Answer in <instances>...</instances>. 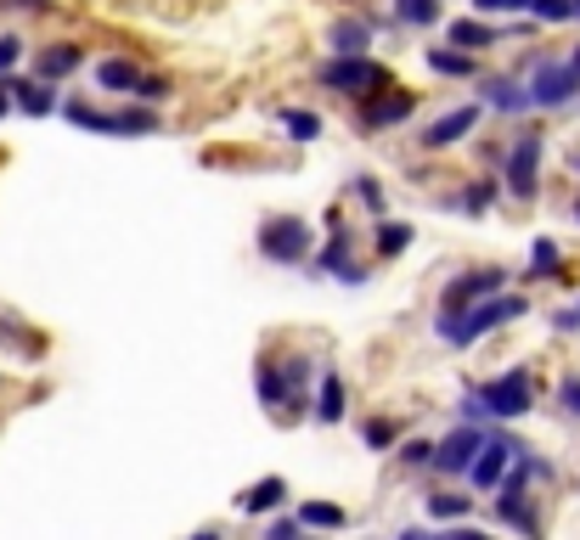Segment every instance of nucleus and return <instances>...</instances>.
<instances>
[{
	"mask_svg": "<svg viewBox=\"0 0 580 540\" xmlns=\"http://www.w3.org/2000/svg\"><path fill=\"white\" fill-rule=\"evenodd\" d=\"M513 316H530V304L519 293H484L473 299L468 310H440L434 316V332L451 343V349H473L479 338H490L496 327H508Z\"/></svg>",
	"mask_w": 580,
	"mask_h": 540,
	"instance_id": "1",
	"label": "nucleus"
},
{
	"mask_svg": "<svg viewBox=\"0 0 580 540\" xmlns=\"http://www.w3.org/2000/svg\"><path fill=\"white\" fill-rule=\"evenodd\" d=\"M530 406H536V383H530L524 367H513V372H502V378H490V383H479V389L462 394V417L519 422V417H530Z\"/></svg>",
	"mask_w": 580,
	"mask_h": 540,
	"instance_id": "2",
	"label": "nucleus"
},
{
	"mask_svg": "<svg viewBox=\"0 0 580 540\" xmlns=\"http://www.w3.org/2000/svg\"><path fill=\"white\" fill-rule=\"evenodd\" d=\"M316 79H321L327 90H339V97H356V102H361V97H372V90L389 84V68L372 62L367 51H361V57H339V51H333V62H321Z\"/></svg>",
	"mask_w": 580,
	"mask_h": 540,
	"instance_id": "3",
	"label": "nucleus"
},
{
	"mask_svg": "<svg viewBox=\"0 0 580 540\" xmlns=\"http://www.w3.org/2000/svg\"><path fill=\"white\" fill-rule=\"evenodd\" d=\"M62 119L73 130H91V136H152L158 130V113L152 108H119V113H97L91 102H68Z\"/></svg>",
	"mask_w": 580,
	"mask_h": 540,
	"instance_id": "4",
	"label": "nucleus"
},
{
	"mask_svg": "<svg viewBox=\"0 0 580 540\" xmlns=\"http://www.w3.org/2000/svg\"><path fill=\"white\" fill-rule=\"evenodd\" d=\"M260 253H266L271 264H304V259H310V226L293 220V214L266 220V226H260Z\"/></svg>",
	"mask_w": 580,
	"mask_h": 540,
	"instance_id": "5",
	"label": "nucleus"
},
{
	"mask_svg": "<svg viewBox=\"0 0 580 540\" xmlns=\"http://www.w3.org/2000/svg\"><path fill=\"white\" fill-rule=\"evenodd\" d=\"M541 152H547V141H541V130H524L519 141H513V152H508V192H519L524 203L536 198V187H541Z\"/></svg>",
	"mask_w": 580,
	"mask_h": 540,
	"instance_id": "6",
	"label": "nucleus"
},
{
	"mask_svg": "<svg viewBox=\"0 0 580 540\" xmlns=\"http://www.w3.org/2000/svg\"><path fill=\"white\" fill-rule=\"evenodd\" d=\"M411 113H418V97H411V90H372V97H361V130L367 136H378V130H389V124H406Z\"/></svg>",
	"mask_w": 580,
	"mask_h": 540,
	"instance_id": "7",
	"label": "nucleus"
},
{
	"mask_svg": "<svg viewBox=\"0 0 580 540\" xmlns=\"http://www.w3.org/2000/svg\"><path fill=\"white\" fill-rule=\"evenodd\" d=\"M524 90H530V108H547V113H552V108H563L574 90H580V79H574L563 62H547V57H541V62L530 68Z\"/></svg>",
	"mask_w": 580,
	"mask_h": 540,
	"instance_id": "8",
	"label": "nucleus"
},
{
	"mask_svg": "<svg viewBox=\"0 0 580 540\" xmlns=\"http://www.w3.org/2000/svg\"><path fill=\"white\" fill-rule=\"evenodd\" d=\"M513 439L508 433H484L479 439V450H473V462H468V479H473V490H496L502 484V473H508V462H513Z\"/></svg>",
	"mask_w": 580,
	"mask_h": 540,
	"instance_id": "9",
	"label": "nucleus"
},
{
	"mask_svg": "<svg viewBox=\"0 0 580 540\" xmlns=\"http://www.w3.org/2000/svg\"><path fill=\"white\" fill-rule=\"evenodd\" d=\"M479 439H484V428H479L473 417H468L462 428H451V433H446V439H440V444L429 450V462H434V473H446V479H451V473H468V462H473V450H479Z\"/></svg>",
	"mask_w": 580,
	"mask_h": 540,
	"instance_id": "10",
	"label": "nucleus"
},
{
	"mask_svg": "<svg viewBox=\"0 0 580 540\" xmlns=\"http://www.w3.org/2000/svg\"><path fill=\"white\" fill-rule=\"evenodd\" d=\"M502 282H508V270H462V277L440 293V310H468L484 293H502Z\"/></svg>",
	"mask_w": 580,
	"mask_h": 540,
	"instance_id": "11",
	"label": "nucleus"
},
{
	"mask_svg": "<svg viewBox=\"0 0 580 540\" xmlns=\"http://www.w3.org/2000/svg\"><path fill=\"white\" fill-rule=\"evenodd\" d=\"M473 130H479V108H451V113H440V119H434L418 141L434 152V147H457V141H462V136H473Z\"/></svg>",
	"mask_w": 580,
	"mask_h": 540,
	"instance_id": "12",
	"label": "nucleus"
},
{
	"mask_svg": "<svg viewBox=\"0 0 580 540\" xmlns=\"http://www.w3.org/2000/svg\"><path fill=\"white\" fill-rule=\"evenodd\" d=\"M479 108H496V113H524L530 108V90L519 79H479Z\"/></svg>",
	"mask_w": 580,
	"mask_h": 540,
	"instance_id": "13",
	"label": "nucleus"
},
{
	"mask_svg": "<svg viewBox=\"0 0 580 540\" xmlns=\"http://www.w3.org/2000/svg\"><path fill=\"white\" fill-rule=\"evenodd\" d=\"M288 501V479L282 473H271V479H260V484H248L242 496H237V512H248V518H260V512H271V507H282Z\"/></svg>",
	"mask_w": 580,
	"mask_h": 540,
	"instance_id": "14",
	"label": "nucleus"
},
{
	"mask_svg": "<svg viewBox=\"0 0 580 540\" xmlns=\"http://www.w3.org/2000/svg\"><path fill=\"white\" fill-rule=\"evenodd\" d=\"M7 97L29 113V119H46V113H57V90H51V79H40V84H23V79H7Z\"/></svg>",
	"mask_w": 580,
	"mask_h": 540,
	"instance_id": "15",
	"label": "nucleus"
},
{
	"mask_svg": "<svg viewBox=\"0 0 580 540\" xmlns=\"http://www.w3.org/2000/svg\"><path fill=\"white\" fill-rule=\"evenodd\" d=\"M79 62H86V51H79V46H46L34 57V73L40 79H68V73H79Z\"/></svg>",
	"mask_w": 580,
	"mask_h": 540,
	"instance_id": "16",
	"label": "nucleus"
},
{
	"mask_svg": "<svg viewBox=\"0 0 580 540\" xmlns=\"http://www.w3.org/2000/svg\"><path fill=\"white\" fill-rule=\"evenodd\" d=\"M327 40H333L339 57H361L367 40H372V23H361V18H339L333 29H327Z\"/></svg>",
	"mask_w": 580,
	"mask_h": 540,
	"instance_id": "17",
	"label": "nucleus"
},
{
	"mask_svg": "<svg viewBox=\"0 0 580 540\" xmlns=\"http://www.w3.org/2000/svg\"><path fill=\"white\" fill-rule=\"evenodd\" d=\"M446 40H451L457 51H484V46H496V29H490L484 18H462V23L446 29Z\"/></svg>",
	"mask_w": 580,
	"mask_h": 540,
	"instance_id": "18",
	"label": "nucleus"
},
{
	"mask_svg": "<svg viewBox=\"0 0 580 540\" xmlns=\"http://www.w3.org/2000/svg\"><path fill=\"white\" fill-rule=\"evenodd\" d=\"M299 529H350V512L333 501H304L299 507Z\"/></svg>",
	"mask_w": 580,
	"mask_h": 540,
	"instance_id": "19",
	"label": "nucleus"
},
{
	"mask_svg": "<svg viewBox=\"0 0 580 540\" xmlns=\"http://www.w3.org/2000/svg\"><path fill=\"white\" fill-rule=\"evenodd\" d=\"M429 68L440 79H468L473 73V51H457V46H429Z\"/></svg>",
	"mask_w": 580,
	"mask_h": 540,
	"instance_id": "20",
	"label": "nucleus"
},
{
	"mask_svg": "<svg viewBox=\"0 0 580 540\" xmlns=\"http://www.w3.org/2000/svg\"><path fill=\"white\" fill-rule=\"evenodd\" d=\"M136 79H141V68H136V62H124V57L97 62V84H102V90H113V97H119V90H136Z\"/></svg>",
	"mask_w": 580,
	"mask_h": 540,
	"instance_id": "21",
	"label": "nucleus"
},
{
	"mask_svg": "<svg viewBox=\"0 0 580 540\" xmlns=\"http://www.w3.org/2000/svg\"><path fill=\"white\" fill-rule=\"evenodd\" d=\"M316 417H321V422H339V417H344V378H339V372H327V378H321Z\"/></svg>",
	"mask_w": 580,
	"mask_h": 540,
	"instance_id": "22",
	"label": "nucleus"
},
{
	"mask_svg": "<svg viewBox=\"0 0 580 540\" xmlns=\"http://www.w3.org/2000/svg\"><path fill=\"white\" fill-rule=\"evenodd\" d=\"M394 18L411 29H434L440 23V0H394Z\"/></svg>",
	"mask_w": 580,
	"mask_h": 540,
	"instance_id": "23",
	"label": "nucleus"
},
{
	"mask_svg": "<svg viewBox=\"0 0 580 540\" xmlns=\"http://www.w3.org/2000/svg\"><path fill=\"white\" fill-rule=\"evenodd\" d=\"M468 507H473V501H468V496H451V490H434V496H429V518H434V523H462Z\"/></svg>",
	"mask_w": 580,
	"mask_h": 540,
	"instance_id": "24",
	"label": "nucleus"
},
{
	"mask_svg": "<svg viewBox=\"0 0 580 540\" xmlns=\"http://www.w3.org/2000/svg\"><path fill=\"white\" fill-rule=\"evenodd\" d=\"M558 270H563L558 242L552 237H536V248H530V277H558Z\"/></svg>",
	"mask_w": 580,
	"mask_h": 540,
	"instance_id": "25",
	"label": "nucleus"
},
{
	"mask_svg": "<svg viewBox=\"0 0 580 540\" xmlns=\"http://www.w3.org/2000/svg\"><path fill=\"white\" fill-rule=\"evenodd\" d=\"M254 383H260V400H266V406H288V383L277 378L271 360H254Z\"/></svg>",
	"mask_w": 580,
	"mask_h": 540,
	"instance_id": "26",
	"label": "nucleus"
},
{
	"mask_svg": "<svg viewBox=\"0 0 580 540\" xmlns=\"http://www.w3.org/2000/svg\"><path fill=\"white\" fill-rule=\"evenodd\" d=\"M282 130H288L293 141H316V136H321V119H316L310 108H282Z\"/></svg>",
	"mask_w": 580,
	"mask_h": 540,
	"instance_id": "27",
	"label": "nucleus"
},
{
	"mask_svg": "<svg viewBox=\"0 0 580 540\" xmlns=\"http://www.w3.org/2000/svg\"><path fill=\"white\" fill-rule=\"evenodd\" d=\"M406 248H411V226H406V220H389V226L378 231V253L394 259V253H406Z\"/></svg>",
	"mask_w": 580,
	"mask_h": 540,
	"instance_id": "28",
	"label": "nucleus"
},
{
	"mask_svg": "<svg viewBox=\"0 0 580 540\" xmlns=\"http://www.w3.org/2000/svg\"><path fill=\"white\" fill-rule=\"evenodd\" d=\"M361 439H367V450H389V444H400V422H389V417H372V422L361 428Z\"/></svg>",
	"mask_w": 580,
	"mask_h": 540,
	"instance_id": "29",
	"label": "nucleus"
},
{
	"mask_svg": "<svg viewBox=\"0 0 580 540\" xmlns=\"http://www.w3.org/2000/svg\"><path fill=\"white\" fill-rule=\"evenodd\" d=\"M490 203H496V180H479V187H468V192H462V203H457V209H462V214H484Z\"/></svg>",
	"mask_w": 580,
	"mask_h": 540,
	"instance_id": "30",
	"label": "nucleus"
},
{
	"mask_svg": "<svg viewBox=\"0 0 580 540\" xmlns=\"http://www.w3.org/2000/svg\"><path fill=\"white\" fill-rule=\"evenodd\" d=\"M524 12L536 23H569V0H524Z\"/></svg>",
	"mask_w": 580,
	"mask_h": 540,
	"instance_id": "31",
	"label": "nucleus"
},
{
	"mask_svg": "<svg viewBox=\"0 0 580 540\" xmlns=\"http://www.w3.org/2000/svg\"><path fill=\"white\" fill-rule=\"evenodd\" d=\"M344 259H350V231H339V237H333V242H327V248H321V259H316V264H321V270H327V277H333V270H339V264H344Z\"/></svg>",
	"mask_w": 580,
	"mask_h": 540,
	"instance_id": "32",
	"label": "nucleus"
},
{
	"mask_svg": "<svg viewBox=\"0 0 580 540\" xmlns=\"http://www.w3.org/2000/svg\"><path fill=\"white\" fill-rule=\"evenodd\" d=\"M136 97H141V102H163V97H170V79L141 73V79H136Z\"/></svg>",
	"mask_w": 580,
	"mask_h": 540,
	"instance_id": "33",
	"label": "nucleus"
},
{
	"mask_svg": "<svg viewBox=\"0 0 580 540\" xmlns=\"http://www.w3.org/2000/svg\"><path fill=\"white\" fill-rule=\"evenodd\" d=\"M18 57H23V40L18 34H0V73H12Z\"/></svg>",
	"mask_w": 580,
	"mask_h": 540,
	"instance_id": "34",
	"label": "nucleus"
},
{
	"mask_svg": "<svg viewBox=\"0 0 580 540\" xmlns=\"http://www.w3.org/2000/svg\"><path fill=\"white\" fill-rule=\"evenodd\" d=\"M558 406H563L569 417H580V378H563V383H558Z\"/></svg>",
	"mask_w": 580,
	"mask_h": 540,
	"instance_id": "35",
	"label": "nucleus"
},
{
	"mask_svg": "<svg viewBox=\"0 0 580 540\" xmlns=\"http://www.w3.org/2000/svg\"><path fill=\"white\" fill-rule=\"evenodd\" d=\"M479 18H496V12H524V0H473Z\"/></svg>",
	"mask_w": 580,
	"mask_h": 540,
	"instance_id": "36",
	"label": "nucleus"
},
{
	"mask_svg": "<svg viewBox=\"0 0 580 540\" xmlns=\"http://www.w3.org/2000/svg\"><path fill=\"white\" fill-rule=\"evenodd\" d=\"M429 450H434L429 439H411V444L400 450V462H406V468H423V462H429Z\"/></svg>",
	"mask_w": 580,
	"mask_h": 540,
	"instance_id": "37",
	"label": "nucleus"
},
{
	"mask_svg": "<svg viewBox=\"0 0 580 540\" xmlns=\"http://www.w3.org/2000/svg\"><path fill=\"white\" fill-rule=\"evenodd\" d=\"M552 327H558V332H580V299H574V304H563V310L552 316Z\"/></svg>",
	"mask_w": 580,
	"mask_h": 540,
	"instance_id": "38",
	"label": "nucleus"
},
{
	"mask_svg": "<svg viewBox=\"0 0 580 540\" xmlns=\"http://www.w3.org/2000/svg\"><path fill=\"white\" fill-rule=\"evenodd\" d=\"M304 378H310V360H288V389L304 394Z\"/></svg>",
	"mask_w": 580,
	"mask_h": 540,
	"instance_id": "39",
	"label": "nucleus"
},
{
	"mask_svg": "<svg viewBox=\"0 0 580 540\" xmlns=\"http://www.w3.org/2000/svg\"><path fill=\"white\" fill-rule=\"evenodd\" d=\"M266 534L271 540H293L299 534V518H277V523H266Z\"/></svg>",
	"mask_w": 580,
	"mask_h": 540,
	"instance_id": "40",
	"label": "nucleus"
},
{
	"mask_svg": "<svg viewBox=\"0 0 580 540\" xmlns=\"http://www.w3.org/2000/svg\"><path fill=\"white\" fill-rule=\"evenodd\" d=\"M356 192H361V198H367L372 209H383V198H378V187H372V180H367V174H361V187H356Z\"/></svg>",
	"mask_w": 580,
	"mask_h": 540,
	"instance_id": "41",
	"label": "nucleus"
},
{
	"mask_svg": "<svg viewBox=\"0 0 580 540\" xmlns=\"http://www.w3.org/2000/svg\"><path fill=\"white\" fill-rule=\"evenodd\" d=\"M7 7H23V12H46V0H7Z\"/></svg>",
	"mask_w": 580,
	"mask_h": 540,
	"instance_id": "42",
	"label": "nucleus"
},
{
	"mask_svg": "<svg viewBox=\"0 0 580 540\" xmlns=\"http://www.w3.org/2000/svg\"><path fill=\"white\" fill-rule=\"evenodd\" d=\"M563 68H569V73H574V79H580V46H574V51H569V62H563Z\"/></svg>",
	"mask_w": 580,
	"mask_h": 540,
	"instance_id": "43",
	"label": "nucleus"
},
{
	"mask_svg": "<svg viewBox=\"0 0 580 540\" xmlns=\"http://www.w3.org/2000/svg\"><path fill=\"white\" fill-rule=\"evenodd\" d=\"M12 108V97H7V84H0V113H7Z\"/></svg>",
	"mask_w": 580,
	"mask_h": 540,
	"instance_id": "44",
	"label": "nucleus"
},
{
	"mask_svg": "<svg viewBox=\"0 0 580 540\" xmlns=\"http://www.w3.org/2000/svg\"><path fill=\"white\" fill-rule=\"evenodd\" d=\"M569 18H580V0H569Z\"/></svg>",
	"mask_w": 580,
	"mask_h": 540,
	"instance_id": "45",
	"label": "nucleus"
},
{
	"mask_svg": "<svg viewBox=\"0 0 580 540\" xmlns=\"http://www.w3.org/2000/svg\"><path fill=\"white\" fill-rule=\"evenodd\" d=\"M574 226H580V198H574Z\"/></svg>",
	"mask_w": 580,
	"mask_h": 540,
	"instance_id": "46",
	"label": "nucleus"
}]
</instances>
